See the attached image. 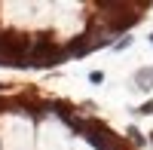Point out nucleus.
Wrapping results in <instances>:
<instances>
[{"label": "nucleus", "instance_id": "423d86ee", "mask_svg": "<svg viewBox=\"0 0 153 150\" xmlns=\"http://www.w3.org/2000/svg\"><path fill=\"white\" fill-rule=\"evenodd\" d=\"M138 114H144V117H150V114H153V101H147V104H141V107H138Z\"/></svg>", "mask_w": 153, "mask_h": 150}, {"label": "nucleus", "instance_id": "6e6552de", "mask_svg": "<svg viewBox=\"0 0 153 150\" xmlns=\"http://www.w3.org/2000/svg\"><path fill=\"white\" fill-rule=\"evenodd\" d=\"M129 135H132V138H135L138 144H144V135H141V132H138V129H129Z\"/></svg>", "mask_w": 153, "mask_h": 150}, {"label": "nucleus", "instance_id": "f03ea898", "mask_svg": "<svg viewBox=\"0 0 153 150\" xmlns=\"http://www.w3.org/2000/svg\"><path fill=\"white\" fill-rule=\"evenodd\" d=\"M65 58L55 49V43L49 40V37H40V40L34 43V65H58V61Z\"/></svg>", "mask_w": 153, "mask_h": 150}, {"label": "nucleus", "instance_id": "0eeeda50", "mask_svg": "<svg viewBox=\"0 0 153 150\" xmlns=\"http://www.w3.org/2000/svg\"><path fill=\"white\" fill-rule=\"evenodd\" d=\"M89 80H92V83H101V80H104V74H101V71H92V74H89Z\"/></svg>", "mask_w": 153, "mask_h": 150}, {"label": "nucleus", "instance_id": "20e7f679", "mask_svg": "<svg viewBox=\"0 0 153 150\" xmlns=\"http://www.w3.org/2000/svg\"><path fill=\"white\" fill-rule=\"evenodd\" d=\"M138 19H141V12L126 9V12H120V16H113V19H110V31H113V34H120V31H126V28H132Z\"/></svg>", "mask_w": 153, "mask_h": 150}, {"label": "nucleus", "instance_id": "7ed1b4c3", "mask_svg": "<svg viewBox=\"0 0 153 150\" xmlns=\"http://www.w3.org/2000/svg\"><path fill=\"white\" fill-rule=\"evenodd\" d=\"M110 40H98V37H92V34H83V37H76V40H71V46H68V52L71 55H86L89 49H95V46H107Z\"/></svg>", "mask_w": 153, "mask_h": 150}, {"label": "nucleus", "instance_id": "1a4fd4ad", "mask_svg": "<svg viewBox=\"0 0 153 150\" xmlns=\"http://www.w3.org/2000/svg\"><path fill=\"white\" fill-rule=\"evenodd\" d=\"M110 150H123V147H120V144H117V147H110Z\"/></svg>", "mask_w": 153, "mask_h": 150}, {"label": "nucleus", "instance_id": "f257e3e1", "mask_svg": "<svg viewBox=\"0 0 153 150\" xmlns=\"http://www.w3.org/2000/svg\"><path fill=\"white\" fill-rule=\"evenodd\" d=\"M80 135H86V141L92 144L95 150H110V147H117V141H113L110 129H107V126H101V123H95V120H89L86 126H83Z\"/></svg>", "mask_w": 153, "mask_h": 150}, {"label": "nucleus", "instance_id": "39448f33", "mask_svg": "<svg viewBox=\"0 0 153 150\" xmlns=\"http://www.w3.org/2000/svg\"><path fill=\"white\" fill-rule=\"evenodd\" d=\"M135 83H138V89H150L153 86V68H141L135 74Z\"/></svg>", "mask_w": 153, "mask_h": 150}]
</instances>
